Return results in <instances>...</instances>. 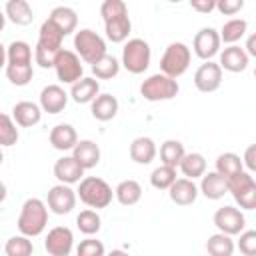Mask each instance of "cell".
Instances as JSON below:
<instances>
[{"mask_svg":"<svg viewBox=\"0 0 256 256\" xmlns=\"http://www.w3.org/2000/svg\"><path fill=\"white\" fill-rule=\"evenodd\" d=\"M18 230L26 238L40 236L48 224V206L40 198H28L18 216Z\"/></svg>","mask_w":256,"mask_h":256,"instance_id":"obj_1","label":"cell"},{"mask_svg":"<svg viewBox=\"0 0 256 256\" xmlns=\"http://www.w3.org/2000/svg\"><path fill=\"white\" fill-rule=\"evenodd\" d=\"M76 196L80 198V202H84L88 208H106L112 198H114V192L110 188V184L98 176H86L78 182V190H76Z\"/></svg>","mask_w":256,"mask_h":256,"instance_id":"obj_2","label":"cell"},{"mask_svg":"<svg viewBox=\"0 0 256 256\" xmlns=\"http://www.w3.org/2000/svg\"><path fill=\"white\" fill-rule=\"evenodd\" d=\"M190 60H192L190 48L184 42H172L166 46V50L160 58V70L164 76L176 80L178 76H182L188 70Z\"/></svg>","mask_w":256,"mask_h":256,"instance_id":"obj_3","label":"cell"},{"mask_svg":"<svg viewBox=\"0 0 256 256\" xmlns=\"http://www.w3.org/2000/svg\"><path fill=\"white\" fill-rule=\"evenodd\" d=\"M74 48H76V56L90 66L98 62L104 54H108L104 38L90 28H82L74 34Z\"/></svg>","mask_w":256,"mask_h":256,"instance_id":"obj_4","label":"cell"},{"mask_svg":"<svg viewBox=\"0 0 256 256\" xmlns=\"http://www.w3.org/2000/svg\"><path fill=\"white\" fill-rule=\"evenodd\" d=\"M150 44L142 38H130L122 48V66L130 74H142L150 66Z\"/></svg>","mask_w":256,"mask_h":256,"instance_id":"obj_5","label":"cell"},{"mask_svg":"<svg viewBox=\"0 0 256 256\" xmlns=\"http://www.w3.org/2000/svg\"><path fill=\"white\" fill-rule=\"evenodd\" d=\"M226 188L236 200V204L244 210L256 208V180L250 172H238L226 180Z\"/></svg>","mask_w":256,"mask_h":256,"instance_id":"obj_6","label":"cell"},{"mask_svg":"<svg viewBox=\"0 0 256 256\" xmlns=\"http://www.w3.org/2000/svg\"><path fill=\"white\" fill-rule=\"evenodd\" d=\"M180 86L174 78L164 76L162 72L148 76L142 84H140V94L144 100L148 102H160V100H172L178 94Z\"/></svg>","mask_w":256,"mask_h":256,"instance_id":"obj_7","label":"cell"},{"mask_svg":"<svg viewBox=\"0 0 256 256\" xmlns=\"http://www.w3.org/2000/svg\"><path fill=\"white\" fill-rule=\"evenodd\" d=\"M54 70L60 82L64 84H74L84 76V68H82V60L76 56V52L72 50H60L56 60H54Z\"/></svg>","mask_w":256,"mask_h":256,"instance_id":"obj_8","label":"cell"},{"mask_svg":"<svg viewBox=\"0 0 256 256\" xmlns=\"http://www.w3.org/2000/svg\"><path fill=\"white\" fill-rule=\"evenodd\" d=\"M214 226L218 228V232L226 234V236H236L240 232H244L246 226V218L244 214L234 208V206H222L214 212Z\"/></svg>","mask_w":256,"mask_h":256,"instance_id":"obj_9","label":"cell"},{"mask_svg":"<svg viewBox=\"0 0 256 256\" xmlns=\"http://www.w3.org/2000/svg\"><path fill=\"white\" fill-rule=\"evenodd\" d=\"M44 248L50 256H68L74 248V234L66 226H56L48 232L44 240Z\"/></svg>","mask_w":256,"mask_h":256,"instance_id":"obj_10","label":"cell"},{"mask_svg":"<svg viewBox=\"0 0 256 256\" xmlns=\"http://www.w3.org/2000/svg\"><path fill=\"white\" fill-rule=\"evenodd\" d=\"M46 206H48L54 214H58V216L68 214V212H72V208L76 206V192H74L70 186H66V184H56V186H52V188L48 190Z\"/></svg>","mask_w":256,"mask_h":256,"instance_id":"obj_11","label":"cell"},{"mask_svg":"<svg viewBox=\"0 0 256 256\" xmlns=\"http://www.w3.org/2000/svg\"><path fill=\"white\" fill-rule=\"evenodd\" d=\"M220 84H222V68L212 60L200 64V68L194 72V86L204 94L216 92Z\"/></svg>","mask_w":256,"mask_h":256,"instance_id":"obj_12","label":"cell"},{"mask_svg":"<svg viewBox=\"0 0 256 256\" xmlns=\"http://www.w3.org/2000/svg\"><path fill=\"white\" fill-rule=\"evenodd\" d=\"M220 36H218V30L214 28H202L196 32L194 36V42H192V48L196 52L198 58L202 60H210L212 56H216L220 52Z\"/></svg>","mask_w":256,"mask_h":256,"instance_id":"obj_13","label":"cell"},{"mask_svg":"<svg viewBox=\"0 0 256 256\" xmlns=\"http://www.w3.org/2000/svg\"><path fill=\"white\" fill-rule=\"evenodd\" d=\"M68 104V94L58 84H48L40 92V110L48 114H60Z\"/></svg>","mask_w":256,"mask_h":256,"instance_id":"obj_14","label":"cell"},{"mask_svg":"<svg viewBox=\"0 0 256 256\" xmlns=\"http://www.w3.org/2000/svg\"><path fill=\"white\" fill-rule=\"evenodd\" d=\"M54 176H56V180H58L60 184L70 186V184H76V182L82 180L84 168H82L72 156H62V158H58L56 164H54Z\"/></svg>","mask_w":256,"mask_h":256,"instance_id":"obj_15","label":"cell"},{"mask_svg":"<svg viewBox=\"0 0 256 256\" xmlns=\"http://www.w3.org/2000/svg\"><path fill=\"white\" fill-rule=\"evenodd\" d=\"M170 200L178 206H190L196 202L198 198V186L194 184V180L188 178H176L174 184L168 188Z\"/></svg>","mask_w":256,"mask_h":256,"instance_id":"obj_16","label":"cell"},{"mask_svg":"<svg viewBox=\"0 0 256 256\" xmlns=\"http://www.w3.org/2000/svg\"><path fill=\"white\" fill-rule=\"evenodd\" d=\"M248 60H250V56L246 54V50L234 44V46H228V48H224L220 52L218 66L222 70H228V72H234L236 74V72H244L248 68Z\"/></svg>","mask_w":256,"mask_h":256,"instance_id":"obj_17","label":"cell"},{"mask_svg":"<svg viewBox=\"0 0 256 256\" xmlns=\"http://www.w3.org/2000/svg\"><path fill=\"white\" fill-rule=\"evenodd\" d=\"M72 158L84 170H90V168L98 166V162H100V148L94 140H78L76 146L72 148Z\"/></svg>","mask_w":256,"mask_h":256,"instance_id":"obj_18","label":"cell"},{"mask_svg":"<svg viewBox=\"0 0 256 256\" xmlns=\"http://www.w3.org/2000/svg\"><path fill=\"white\" fill-rule=\"evenodd\" d=\"M40 118H42V110H40V106L34 104V102L22 100V102L14 104V108H12V120H14V124H18V126H22V128H32V126H36V124L40 122Z\"/></svg>","mask_w":256,"mask_h":256,"instance_id":"obj_19","label":"cell"},{"mask_svg":"<svg viewBox=\"0 0 256 256\" xmlns=\"http://www.w3.org/2000/svg\"><path fill=\"white\" fill-rule=\"evenodd\" d=\"M98 94H100V84H98L96 78H86V76H82V78H80L78 82H74L72 88H70V96H72V100H74L76 104H88V102H92Z\"/></svg>","mask_w":256,"mask_h":256,"instance_id":"obj_20","label":"cell"},{"mask_svg":"<svg viewBox=\"0 0 256 256\" xmlns=\"http://www.w3.org/2000/svg\"><path fill=\"white\" fill-rule=\"evenodd\" d=\"M90 104H92L90 106L92 116L100 122H108L118 114V100L112 94H98Z\"/></svg>","mask_w":256,"mask_h":256,"instance_id":"obj_21","label":"cell"},{"mask_svg":"<svg viewBox=\"0 0 256 256\" xmlns=\"http://www.w3.org/2000/svg\"><path fill=\"white\" fill-rule=\"evenodd\" d=\"M48 138H50L52 148L62 150V152L72 150L76 146V142H78V134H76L74 126H70V124H56L50 130V136Z\"/></svg>","mask_w":256,"mask_h":256,"instance_id":"obj_22","label":"cell"},{"mask_svg":"<svg viewBox=\"0 0 256 256\" xmlns=\"http://www.w3.org/2000/svg\"><path fill=\"white\" fill-rule=\"evenodd\" d=\"M198 190H200L208 200H220V198H224V194H228L226 178L220 176L218 172H204Z\"/></svg>","mask_w":256,"mask_h":256,"instance_id":"obj_23","label":"cell"},{"mask_svg":"<svg viewBox=\"0 0 256 256\" xmlns=\"http://www.w3.org/2000/svg\"><path fill=\"white\" fill-rule=\"evenodd\" d=\"M4 16L16 26H28L34 20V12L26 0H8L4 6Z\"/></svg>","mask_w":256,"mask_h":256,"instance_id":"obj_24","label":"cell"},{"mask_svg":"<svg viewBox=\"0 0 256 256\" xmlns=\"http://www.w3.org/2000/svg\"><path fill=\"white\" fill-rule=\"evenodd\" d=\"M48 20L62 32V36L72 34V32L76 30V24H78L76 12H74L72 8H68V6H56V8L50 12Z\"/></svg>","mask_w":256,"mask_h":256,"instance_id":"obj_25","label":"cell"},{"mask_svg":"<svg viewBox=\"0 0 256 256\" xmlns=\"http://www.w3.org/2000/svg\"><path fill=\"white\" fill-rule=\"evenodd\" d=\"M130 158L136 164H150L156 158V144L148 136H138L130 144Z\"/></svg>","mask_w":256,"mask_h":256,"instance_id":"obj_26","label":"cell"},{"mask_svg":"<svg viewBox=\"0 0 256 256\" xmlns=\"http://www.w3.org/2000/svg\"><path fill=\"white\" fill-rule=\"evenodd\" d=\"M130 30H132V22H130V16H118V18H112L108 22H104V32H106V38L114 44H120V42H126L128 36H130Z\"/></svg>","mask_w":256,"mask_h":256,"instance_id":"obj_27","label":"cell"},{"mask_svg":"<svg viewBox=\"0 0 256 256\" xmlns=\"http://www.w3.org/2000/svg\"><path fill=\"white\" fill-rule=\"evenodd\" d=\"M114 196L122 206H134L140 202L142 198V186L136 180H122L116 188H114Z\"/></svg>","mask_w":256,"mask_h":256,"instance_id":"obj_28","label":"cell"},{"mask_svg":"<svg viewBox=\"0 0 256 256\" xmlns=\"http://www.w3.org/2000/svg\"><path fill=\"white\" fill-rule=\"evenodd\" d=\"M178 168L182 170V174L188 178V180H194V178H202V174L206 172V158L200 154V152H190V154H184Z\"/></svg>","mask_w":256,"mask_h":256,"instance_id":"obj_29","label":"cell"},{"mask_svg":"<svg viewBox=\"0 0 256 256\" xmlns=\"http://www.w3.org/2000/svg\"><path fill=\"white\" fill-rule=\"evenodd\" d=\"M62 40H64L62 32L50 20H44L38 30V46L50 48V50H62Z\"/></svg>","mask_w":256,"mask_h":256,"instance_id":"obj_30","label":"cell"},{"mask_svg":"<svg viewBox=\"0 0 256 256\" xmlns=\"http://www.w3.org/2000/svg\"><path fill=\"white\" fill-rule=\"evenodd\" d=\"M246 30H248V22H246V20H242V18H232V20H228V22L222 26V30L218 32V36H220V42H224V44H228V46H234L240 38H244Z\"/></svg>","mask_w":256,"mask_h":256,"instance_id":"obj_31","label":"cell"},{"mask_svg":"<svg viewBox=\"0 0 256 256\" xmlns=\"http://www.w3.org/2000/svg\"><path fill=\"white\" fill-rule=\"evenodd\" d=\"M242 170H244L242 158H240L238 154H234V152H224V154H220V156L216 158V170H214V172H218V174L224 176L226 180H228L230 176L242 172Z\"/></svg>","mask_w":256,"mask_h":256,"instance_id":"obj_32","label":"cell"},{"mask_svg":"<svg viewBox=\"0 0 256 256\" xmlns=\"http://www.w3.org/2000/svg\"><path fill=\"white\" fill-rule=\"evenodd\" d=\"M206 252L210 256H232L234 254V240H232V236H226L222 232L212 234L206 240Z\"/></svg>","mask_w":256,"mask_h":256,"instance_id":"obj_33","label":"cell"},{"mask_svg":"<svg viewBox=\"0 0 256 256\" xmlns=\"http://www.w3.org/2000/svg\"><path fill=\"white\" fill-rule=\"evenodd\" d=\"M118 72H120V62L112 54H104L98 62L92 64V74L96 76V80H112L118 76Z\"/></svg>","mask_w":256,"mask_h":256,"instance_id":"obj_34","label":"cell"},{"mask_svg":"<svg viewBox=\"0 0 256 256\" xmlns=\"http://www.w3.org/2000/svg\"><path fill=\"white\" fill-rule=\"evenodd\" d=\"M184 154H186V150H184V144L180 140H166L160 146V160H162L164 166L178 168Z\"/></svg>","mask_w":256,"mask_h":256,"instance_id":"obj_35","label":"cell"},{"mask_svg":"<svg viewBox=\"0 0 256 256\" xmlns=\"http://www.w3.org/2000/svg\"><path fill=\"white\" fill-rule=\"evenodd\" d=\"M6 64H32V48L24 40H14L6 48Z\"/></svg>","mask_w":256,"mask_h":256,"instance_id":"obj_36","label":"cell"},{"mask_svg":"<svg viewBox=\"0 0 256 256\" xmlns=\"http://www.w3.org/2000/svg\"><path fill=\"white\" fill-rule=\"evenodd\" d=\"M76 226H78V230H80L82 234L92 236V234H96V232L100 230L102 220H100V216H98L96 210L86 208V210H82V212L76 216Z\"/></svg>","mask_w":256,"mask_h":256,"instance_id":"obj_37","label":"cell"},{"mask_svg":"<svg viewBox=\"0 0 256 256\" xmlns=\"http://www.w3.org/2000/svg\"><path fill=\"white\" fill-rule=\"evenodd\" d=\"M34 76L32 64H6V78L14 86H26Z\"/></svg>","mask_w":256,"mask_h":256,"instance_id":"obj_38","label":"cell"},{"mask_svg":"<svg viewBox=\"0 0 256 256\" xmlns=\"http://www.w3.org/2000/svg\"><path fill=\"white\" fill-rule=\"evenodd\" d=\"M176 180V168H170V166H158L152 170L150 174V184L156 188V190H168Z\"/></svg>","mask_w":256,"mask_h":256,"instance_id":"obj_39","label":"cell"},{"mask_svg":"<svg viewBox=\"0 0 256 256\" xmlns=\"http://www.w3.org/2000/svg\"><path fill=\"white\" fill-rule=\"evenodd\" d=\"M4 252H6V256H32L34 246H32L30 238L20 234V236H12L6 240Z\"/></svg>","mask_w":256,"mask_h":256,"instance_id":"obj_40","label":"cell"},{"mask_svg":"<svg viewBox=\"0 0 256 256\" xmlns=\"http://www.w3.org/2000/svg\"><path fill=\"white\" fill-rule=\"evenodd\" d=\"M18 142V128L12 116L0 112V146H14Z\"/></svg>","mask_w":256,"mask_h":256,"instance_id":"obj_41","label":"cell"},{"mask_svg":"<svg viewBox=\"0 0 256 256\" xmlns=\"http://www.w3.org/2000/svg\"><path fill=\"white\" fill-rule=\"evenodd\" d=\"M126 14H128V6L122 0H104L100 6V16L104 22L118 18V16H126Z\"/></svg>","mask_w":256,"mask_h":256,"instance_id":"obj_42","label":"cell"},{"mask_svg":"<svg viewBox=\"0 0 256 256\" xmlns=\"http://www.w3.org/2000/svg\"><path fill=\"white\" fill-rule=\"evenodd\" d=\"M76 256H106L104 244L96 238H86L78 244L76 248Z\"/></svg>","mask_w":256,"mask_h":256,"instance_id":"obj_43","label":"cell"},{"mask_svg":"<svg viewBox=\"0 0 256 256\" xmlns=\"http://www.w3.org/2000/svg\"><path fill=\"white\" fill-rule=\"evenodd\" d=\"M60 50H50V48H42L36 44V50H34V60L40 68H54V60L58 56Z\"/></svg>","mask_w":256,"mask_h":256,"instance_id":"obj_44","label":"cell"},{"mask_svg":"<svg viewBox=\"0 0 256 256\" xmlns=\"http://www.w3.org/2000/svg\"><path fill=\"white\" fill-rule=\"evenodd\" d=\"M238 248H240V252H242L244 256H254V254H256V230L240 232Z\"/></svg>","mask_w":256,"mask_h":256,"instance_id":"obj_45","label":"cell"},{"mask_svg":"<svg viewBox=\"0 0 256 256\" xmlns=\"http://www.w3.org/2000/svg\"><path fill=\"white\" fill-rule=\"evenodd\" d=\"M242 8H244V0H218L214 10H218L224 16H234Z\"/></svg>","mask_w":256,"mask_h":256,"instance_id":"obj_46","label":"cell"},{"mask_svg":"<svg viewBox=\"0 0 256 256\" xmlns=\"http://www.w3.org/2000/svg\"><path fill=\"white\" fill-rule=\"evenodd\" d=\"M190 6L196 10V12H202V14H210L214 8H216V2L214 0H192Z\"/></svg>","mask_w":256,"mask_h":256,"instance_id":"obj_47","label":"cell"},{"mask_svg":"<svg viewBox=\"0 0 256 256\" xmlns=\"http://www.w3.org/2000/svg\"><path fill=\"white\" fill-rule=\"evenodd\" d=\"M254 152H256V146H254V144H252V146H248V148H246V154H244V160H242V164H246V166H248V172H250V174H252V170H256Z\"/></svg>","mask_w":256,"mask_h":256,"instance_id":"obj_48","label":"cell"},{"mask_svg":"<svg viewBox=\"0 0 256 256\" xmlns=\"http://www.w3.org/2000/svg\"><path fill=\"white\" fill-rule=\"evenodd\" d=\"M254 46H256V38H254V36H250V38H248V44H246V48H248V52H246V54L256 56V48H254Z\"/></svg>","mask_w":256,"mask_h":256,"instance_id":"obj_49","label":"cell"},{"mask_svg":"<svg viewBox=\"0 0 256 256\" xmlns=\"http://www.w3.org/2000/svg\"><path fill=\"white\" fill-rule=\"evenodd\" d=\"M6 66V46L0 44V68Z\"/></svg>","mask_w":256,"mask_h":256,"instance_id":"obj_50","label":"cell"},{"mask_svg":"<svg viewBox=\"0 0 256 256\" xmlns=\"http://www.w3.org/2000/svg\"><path fill=\"white\" fill-rule=\"evenodd\" d=\"M6 194H8V192H6V184L0 180V204L6 200Z\"/></svg>","mask_w":256,"mask_h":256,"instance_id":"obj_51","label":"cell"},{"mask_svg":"<svg viewBox=\"0 0 256 256\" xmlns=\"http://www.w3.org/2000/svg\"><path fill=\"white\" fill-rule=\"evenodd\" d=\"M106 256H130V254L124 252V250H112V252H108Z\"/></svg>","mask_w":256,"mask_h":256,"instance_id":"obj_52","label":"cell"},{"mask_svg":"<svg viewBox=\"0 0 256 256\" xmlns=\"http://www.w3.org/2000/svg\"><path fill=\"white\" fill-rule=\"evenodd\" d=\"M4 24H6V16H4V12L0 10V32L4 30Z\"/></svg>","mask_w":256,"mask_h":256,"instance_id":"obj_53","label":"cell"},{"mask_svg":"<svg viewBox=\"0 0 256 256\" xmlns=\"http://www.w3.org/2000/svg\"><path fill=\"white\" fill-rule=\"evenodd\" d=\"M2 160H4V154H2V150H0V164H2Z\"/></svg>","mask_w":256,"mask_h":256,"instance_id":"obj_54","label":"cell"}]
</instances>
